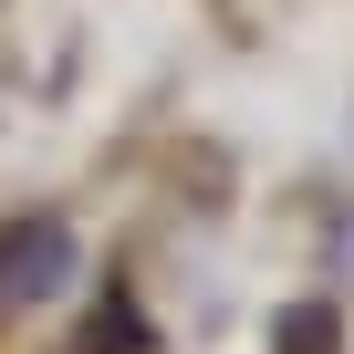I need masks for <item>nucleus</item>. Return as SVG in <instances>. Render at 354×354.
<instances>
[{"label":"nucleus","instance_id":"f257e3e1","mask_svg":"<svg viewBox=\"0 0 354 354\" xmlns=\"http://www.w3.org/2000/svg\"><path fill=\"white\" fill-rule=\"evenodd\" d=\"M73 281V230L63 219H11L0 230V313H32Z\"/></svg>","mask_w":354,"mask_h":354},{"label":"nucleus","instance_id":"f03ea898","mask_svg":"<svg viewBox=\"0 0 354 354\" xmlns=\"http://www.w3.org/2000/svg\"><path fill=\"white\" fill-rule=\"evenodd\" d=\"M281 354H344V323H333L323 302H292V313H281Z\"/></svg>","mask_w":354,"mask_h":354},{"label":"nucleus","instance_id":"7ed1b4c3","mask_svg":"<svg viewBox=\"0 0 354 354\" xmlns=\"http://www.w3.org/2000/svg\"><path fill=\"white\" fill-rule=\"evenodd\" d=\"M146 344H156V333H146L125 302H104V313H94V333H84V354H146Z\"/></svg>","mask_w":354,"mask_h":354}]
</instances>
